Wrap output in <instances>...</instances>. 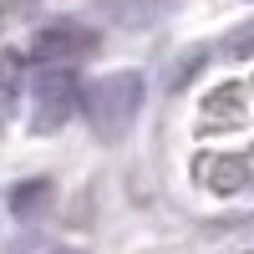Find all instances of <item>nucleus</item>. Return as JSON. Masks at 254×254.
Segmentation results:
<instances>
[{
  "label": "nucleus",
  "instance_id": "nucleus-4",
  "mask_svg": "<svg viewBox=\"0 0 254 254\" xmlns=\"http://www.w3.org/2000/svg\"><path fill=\"white\" fill-rule=\"evenodd\" d=\"M193 173L214 193H244V188H254V147H244V153H208L193 163Z\"/></svg>",
  "mask_w": 254,
  "mask_h": 254
},
{
  "label": "nucleus",
  "instance_id": "nucleus-3",
  "mask_svg": "<svg viewBox=\"0 0 254 254\" xmlns=\"http://www.w3.org/2000/svg\"><path fill=\"white\" fill-rule=\"evenodd\" d=\"M92 51H97V31L81 26V20H56V26L36 31V41H31V56H41V61H81Z\"/></svg>",
  "mask_w": 254,
  "mask_h": 254
},
{
  "label": "nucleus",
  "instance_id": "nucleus-6",
  "mask_svg": "<svg viewBox=\"0 0 254 254\" xmlns=\"http://www.w3.org/2000/svg\"><path fill=\"white\" fill-rule=\"evenodd\" d=\"M41 198H51V183H46V178H31V183L15 193V208H20V214H31V208H36Z\"/></svg>",
  "mask_w": 254,
  "mask_h": 254
},
{
  "label": "nucleus",
  "instance_id": "nucleus-7",
  "mask_svg": "<svg viewBox=\"0 0 254 254\" xmlns=\"http://www.w3.org/2000/svg\"><path fill=\"white\" fill-rule=\"evenodd\" d=\"M56 254H76V249H56Z\"/></svg>",
  "mask_w": 254,
  "mask_h": 254
},
{
  "label": "nucleus",
  "instance_id": "nucleus-1",
  "mask_svg": "<svg viewBox=\"0 0 254 254\" xmlns=\"http://www.w3.org/2000/svg\"><path fill=\"white\" fill-rule=\"evenodd\" d=\"M81 112H87L92 132L102 142H117L127 127L137 122L142 112V76L137 71H112V76H97L87 92H81Z\"/></svg>",
  "mask_w": 254,
  "mask_h": 254
},
{
  "label": "nucleus",
  "instance_id": "nucleus-5",
  "mask_svg": "<svg viewBox=\"0 0 254 254\" xmlns=\"http://www.w3.org/2000/svg\"><path fill=\"white\" fill-rule=\"evenodd\" d=\"M219 51H224V56H234V61H244V56H254V26H239V31H229Z\"/></svg>",
  "mask_w": 254,
  "mask_h": 254
},
{
  "label": "nucleus",
  "instance_id": "nucleus-2",
  "mask_svg": "<svg viewBox=\"0 0 254 254\" xmlns=\"http://www.w3.org/2000/svg\"><path fill=\"white\" fill-rule=\"evenodd\" d=\"M81 112V81L71 71H41L36 92H31V127L36 132H56L61 122H71Z\"/></svg>",
  "mask_w": 254,
  "mask_h": 254
}]
</instances>
